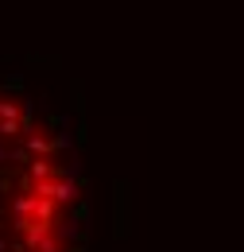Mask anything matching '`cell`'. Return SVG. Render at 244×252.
Wrapping results in <instances>:
<instances>
[{
	"instance_id": "obj_1",
	"label": "cell",
	"mask_w": 244,
	"mask_h": 252,
	"mask_svg": "<svg viewBox=\"0 0 244 252\" xmlns=\"http://www.w3.org/2000/svg\"><path fill=\"white\" fill-rule=\"evenodd\" d=\"M66 179L55 152L0 113V252L66 249Z\"/></svg>"
}]
</instances>
